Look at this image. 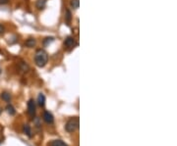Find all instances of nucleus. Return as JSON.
I'll use <instances>...</instances> for the list:
<instances>
[{
  "instance_id": "f257e3e1",
  "label": "nucleus",
  "mask_w": 177,
  "mask_h": 146,
  "mask_svg": "<svg viewBox=\"0 0 177 146\" xmlns=\"http://www.w3.org/2000/svg\"><path fill=\"white\" fill-rule=\"evenodd\" d=\"M48 61V55L43 49H38L34 55V63L38 67L42 68L46 65Z\"/></svg>"
},
{
  "instance_id": "f03ea898",
  "label": "nucleus",
  "mask_w": 177,
  "mask_h": 146,
  "mask_svg": "<svg viewBox=\"0 0 177 146\" xmlns=\"http://www.w3.org/2000/svg\"><path fill=\"white\" fill-rule=\"evenodd\" d=\"M79 125H80V121H79V118L78 117H74V118H71L70 120L66 123L65 125V129L67 132H74L76 129H78L79 127Z\"/></svg>"
},
{
  "instance_id": "7ed1b4c3",
  "label": "nucleus",
  "mask_w": 177,
  "mask_h": 146,
  "mask_svg": "<svg viewBox=\"0 0 177 146\" xmlns=\"http://www.w3.org/2000/svg\"><path fill=\"white\" fill-rule=\"evenodd\" d=\"M28 114L30 115V117L33 118L36 114V103H34V99H30L28 102Z\"/></svg>"
},
{
  "instance_id": "20e7f679",
  "label": "nucleus",
  "mask_w": 177,
  "mask_h": 146,
  "mask_svg": "<svg viewBox=\"0 0 177 146\" xmlns=\"http://www.w3.org/2000/svg\"><path fill=\"white\" fill-rule=\"evenodd\" d=\"M43 121H44L46 124H53L54 123L53 115H52L50 112L44 111V113H43Z\"/></svg>"
},
{
  "instance_id": "39448f33",
  "label": "nucleus",
  "mask_w": 177,
  "mask_h": 146,
  "mask_svg": "<svg viewBox=\"0 0 177 146\" xmlns=\"http://www.w3.org/2000/svg\"><path fill=\"white\" fill-rule=\"evenodd\" d=\"M74 45H75L74 37H72V36H68V37L65 39V41H64V46L68 49H71L74 47Z\"/></svg>"
},
{
  "instance_id": "423d86ee",
  "label": "nucleus",
  "mask_w": 177,
  "mask_h": 146,
  "mask_svg": "<svg viewBox=\"0 0 177 146\" xmlns=\"http://www.w3.org/2000/svg\"><path fill=\"white\" fill-rule=\"evenodd\" d=\"M38 104L40 105V107H43L45 104V96L44 94H42V93H40L38 96Z\"/></svg>"
},
{
  "instance_id": "0eeeda50",
  "label": "nucleus",
  "mask_w": 177,
  "mask_h": 146,
  "mask_svg": "<svg viewBox=\"0 0 177 146\" xmlns=\"http://www.w3.org/2000/svg\"><path fill=\"white\" fill-rule=\"evenodd\" d=\"M36 41L34 38H29V39L26 40V42H25V45H26L27 47H29V48H32V47L36 46Z\"/></svg>"
},
{
  "instance_id": "6e6552de",
  "label": "nucleus",
  "mask_w": 177,
  "mask_h": 146,
  "mask_svg": "<svg viewBox=\"0 0 177 146\" xmlns=\"http://www.w3.org/2000/svg\"><path fill=\"white\" fill-rule=\"evenodd\" d=\"M23 131H24V133L27 134L29 137H32V129H31V127H30L29 125H23Z\"/></svg>"
},
{
  "instance_id": "1a4fd4ad",
  "label": "nucleus",
  "mask_w": 177,
  "mask_h": 146,
  "mask_svg": "<svg viewBox=\"0 0 177 146\" xmlns=\"http://www.w3.org/2000/svg\"><path fill=\"white\" fill-rule=\"evenodd\" d=\"M49 146H67L66 143H64L62 140H59V139H56V140H52L50 142Z\"/></svg>"
},
{
  "instance_id": "9d476101",
  "label": "nucleus",
  "mask_w": 177,
  "mask_h": 146,
  "mask_svg": "<svg viewBox=\"0 0 177 146\" xmlns=\"http://www.w3.org/2000/svg\"><path fill=\"white\" fill-rule=\"evenodd\" d=\"M45 5H46V0H38L36 3V6L38 9H40V10H41V9H43L45 7Z\"/></svg>"
},
{
  "instance_id": "9b49d317",
  "label": "nucleus",
  "mask_w": 177,
  "mask_h": 146,
  "mask_svg": "<svg viewBox=\"0 0 177 146\" xmlns=\"http://www.w3.org/2000/svg\"><path fill=\"white\" fill-rule=\"evenodd\" d=\"M6 111L8 112V114H9V115H11V116H13V115H15V114H16L15 108H14V107L11 104H8L6 106Z\"/></svg>"
},
{
  "instance_id": "f8f14e48",
  "label": "nucleus",
  "mask_w": 177,
  "mask_h": 146,
  "mask_svg": "<svg viewBox=\"0 0 177 146\" xmlns=\"http://www.w3.org/2000/svg\"><path fill=\"white\" fill-rule=\"evenodd\" d=\"M1 98L4 100V101L9 102L11 100V94L10 93H8V92H3L1 94Z\"/></svg>"
},
{
  "instance_id": "ddd939ff",
  "label": "nucleus",
  "mask_w": 177,
  "mask_h": 146,
  "mask_svg": "<svg viewBox=\"0 0 177 146\" xmlns=\"http://www.w3.org/2000/svg\"><path fill=\"white\" fill-rule=\"evenodd\" d=\"M53 41H54V37H52V36L46 37L45 39H43V45H44V46H47V45H49L50 43H52Z\"/></svg>"
},
{
  "instance_id": "4468645a",
  "label": "nucleus",
  "mask_w": 177,
  "mask_h": 146,
  "mask_svg": "<svg viewBox=\"0 0 177 146\" xmlns=\"http://www.w3.org/2000/svg\"><path fill=\"white\" fill-rule=\"evenodd\" d=\"M20 69H21V71H23V72H28V71L30 70V67L25 62H21L20 63Z\"/></svg>"
},
{
  "instance_id": "2eb2a0df",
  "label": "nucleus",
  "mask_w": 177,
  "mask_h": 146,
  "mask_svg": "<svg viewBox=\"0 0 177 146\" xmlns=\"http://www.w3.org/2000/svg\"><path fill=\"white\" fill-rule=\"evenodd\" d=\"M70 5L72 6L74 9H78L79 8V5H80V1L79 0H71Z\"/></svg>"
},
{
  "instance_id": "dca6fc26",
  "label": "nucleus",
  "mask_w": 177,
  "mask_h": 146,
  "mask_svg": "<svg viewBox=\"0 0 177 146\" xmlns=\"http://www.w3.org/2000/svg\"><path fill=\"white\" fill-rule=\"evenodd\" d=\"M65 21H66V23H70V21H71V12L68 10V9H67V10H66Z\"/></svg>"
},
{
  "instance_id": "f3484780",
  "label": "nucleus",
  "mask_w": 177,
  "mask_h": 146,
  "mask_svg": "<svg viewBox=\"0 0 177 146\" xmlns=\"http://www.w3.org/2000/svg\"><path fill=\"white\" fill-rule=\"evenodd\" d=\"M4 31H5V28H4L1 24H0V35H3Z\"/></svg>"
},
{
  "instance_id": "a211bd4d",
  "label": "nucleus",
  "mask_w": 177,
  "mask_h": 146,
  "mask_svg": "<svg viewBox=\"0 0 177 146\" xmlns=\"http://www.w3.org/2000/svg\"><path fill=\"white\" fill-rule=\"evenodd\" d=\"M9 2V0H0V5H5Z\"/></svg>"
},
{
  "instance_id": "6ab92c4d",
  "label": "nucleus",
  "mask_w": 177,
  "mask_h": 146,
  "mask_svg": "<svg viewBox=\"0 0 177 146\" xmlns=\"http://www.w3.org/2000/svg\"><path fill=\"white\" fill-rule=\"evenodd\" d=\"M1 113H2V109L0 108V114H1Z\"/></svg>"
}]
</instances>
